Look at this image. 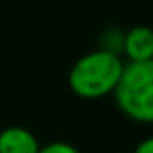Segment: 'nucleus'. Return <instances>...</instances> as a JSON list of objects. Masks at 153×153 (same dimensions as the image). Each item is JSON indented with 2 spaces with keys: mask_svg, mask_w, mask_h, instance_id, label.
<instances>
[{
  "mask_svg": "<svg viewBox=\"0 0 153 153\" xmlns=\"http://www.w3.org/2000/svg\"><path fill=\"white\" fill-rule=\"evenodd\" d=\"M122 68L124 62L114 51L97 49L85 52L72 64L68 72V87L76 97L97 101L114 93Z\"/></svg>",
  "mask_w": 153,
  "mask_h": 153,
  "instance_id": "f257e3e1",
  "label": "nucleus"
},
{
  "mask_svg": "<svg viewBox=\"0 0 153 153\" xmlns=\"http://www.w3.org/2000/svg\"><path fill=\"white\" fill-rule=\"evenodd\" d=\"M112 97L124 116L153 124V60L124 64Z\"/></svg>",
  "mask_w": 153,
  "mask_h": 153,
  "instance_id": "f03ea898",
  "label": "nucleus"
},
{
  "mask_svg": "<svg viewBox=\"0 0 153 153\" xmlns=\"http://www.w3.org/2000/svg\"><path fill=\"white\" fill-rule=\"evenodd\" d=\"M122 49L128 62H146L153 60V29L147 25H136L122 37Z\"/></svg>",
  "mask_w": 153,
  "mask_h": 153,
  "instance_id": "7ed1b4c3",
  "label": "nucleus"
},
{
  "mask_svg": "<svg viewBox=\"0 0 153 153\" xmlns=\"http://www.w3.org/2000/svg\"><path fill=\"white\" fill-rule=\"evenodd\" d=\"M37 136L23 126H8L0 132V153H39Z\"/></svg>",
  "mask_w": 153,
  "mask_h": 153,
  "instance_id": "20e7f679",
  "label": "nucleus"
},
{
  "mask_svg": "<svg viewBox=\"0 0 153 153\" xmlns=\"http://www.w3.org/2000/svg\"><path fill=\"white\" fill-rule=\"evenodd\" d=\"M39 153H79V149L68 142H49L41 146Z\"/></svg>",
  "mask_w": 153,
  "mask_h": 153,
  "instance_id": "39448f33",
  "label": "nucleus"
},
{
  "mask_svg": "<svg viewBox=\"0 0 153 153\" xmlns=\"http://www.w3.org/2000/svg\"><path fill=\"white\" fill-rule=\"evenodd\" d=\"M134 153H153V136H149V138L142 140V142L136 146Z\"/></svg>",
  "mask_w": 153,
  "mask_h": 153,
  "instance_id": "423d86ee",
  "label": "nucleus"
}]
</instances>
